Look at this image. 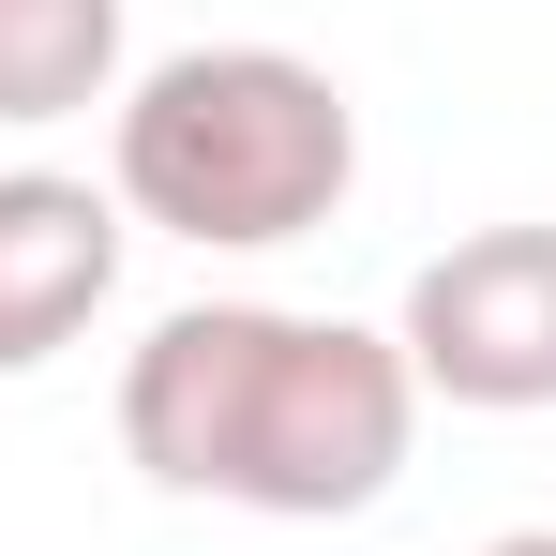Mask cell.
Wrapping results in <instances>:
<instances>
[{
	"instance_id": "obj_5",
	"label": "cell",
	"mask_w": 556,
	"mask_h": 556,
	"mask_svg": "<svg viewBox=\"0 0 556 556\" xmlns=\"http://www.w3.org/2000/svg\"><path fill=\"white\" fill-rule=\"evenodd\" d=\"M121 105V0H0V121H91Z\"/></svg>"
},
{
	"instance_id": "obj_4",
	"label": "cell",
	"mask_w": 556,
	"mask_h": 556,
	"mask_svg": "<svg viewBox=\"0 0 556 556\" xmlns=\"http://www.w3.org/2000/svg\"><path fill=\"white\" fill-rule=\"evenodd\" d=\"M121 195L61 166H0V376H46L105 301H121Z\"/></svg>"
},
{
	"instance_id": "obj_1",
	"label": "cell",
	"mask_w": 556,
	"mask_h": 556,
	"mask_svg": "<svg viewBox=\"0 0 556 556\" xmlns=\"http://www.w3.org/2000/svg\"><path fill=\"white\" fill-rule=\"evenodd\" d=\"M406 437H421V376L362 316L181 301L121 362V452L166 496H226V511H271V527L376 511L406 481Z\"/></svg>"
},
{
	"instance_id": "obj_3",
	"label": "cell",
	"mask_w": 556,
	"mask_h": 556,
	"mask_svg": "<svg viewBox=\"0 0 556 556\" xmlns=\"http://www.w3.org/2000/svg\"><path fill=\"white\" fill-rule=\"evenodd\" d=\"M391 346L421 406H481V421L556 406V226H466L452 256H421Z\"/></svg>"
},
{
	"instance_id": "obj_6",
	"label": "cell",
	"mask_w": 556,
	"mask_h": 556,
	"mask_svg": "<svg viewBox=\"0 0 556 556\" xmlns=\"http://www.w3.org/2000/svg\"><path fill=\"white\" fill-rule=\"evenodd\" d=\"M481 556H556V527H511V542H481Z\"/></svg>"
},
{
	"instance_id": "obj_2",
	"label": "cell",
	"mask_w": 556,
	"mask_h": 556,
	"mask_svg": "<svg viewBox=\"0 0 556 556\" xmlns=\"http://www.w3.org/2000/svg\"><path fill=\"white\" fill-rule=\"evenodd\" d=\"M346 181H362V105L301 46H181L121 91V136H105L121 226H166L195 256L316 241Z\"/></svg>"
}]
</instances>
